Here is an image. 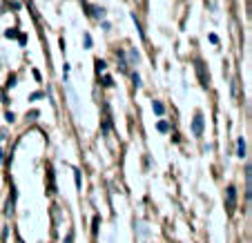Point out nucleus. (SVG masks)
Instances as JSON below:
<instances>
[{
  "label": "nucleus",
  "mask_w": 252,
  "mask_h": 243,
  "mask_svg": "<svg viewBox=\"0 0 252 243\" xmlns=\"http://www.w3.org/2000/svg\"><path fill=\"white\" fill-rule=\"evenodd\" d=\"M192 134H194V136H201V134H203V116L201 114H196L194 121H192Z\"/></svg>",
  "instance_id": "f257e3e1"
},
{
  "label": "nucleus",
  "mask_w": 252,
  "mask_h": 243,
  "mask_svg": "<svg viewBox=\"0 0 252 243\" xmlns=\"http://www.w3.org/2000/svg\"><path fill=\"white\" fill-rule=\"evenodd\" d=\"M237 154H239V156H246V143H243V138H239V141H237Z\"/></svg>",
  "instance_id": "f03ea898"
},
{
  "label": "nucleus",
  "mask_w": 252,
  "mask_h": 243,
  "mask_svg": "<svg viewBox=\"0 0 252 243\" xmlns=\"http://www.w3.org/2000/svg\"><path fill=\"white\" fill-rule=\"evenodd\" d=\"M152 110H154V114H158V116H161L163 112H165V107H163L161 103H158V100H154V103H152Z\"/></svg>",
  "instance_id": "7ed1b4c3"
},
{
  "label": "nucleus",
  "mask_w": 252,
  "mask_h": 243,
  "mask_svg": "<svg viewBox=\"0 0 252 243\" xmlns=\"http://www.w3.org/2000/svg\"><path fill=\"white\" fill-rule=\"evenodd\" d=\"M96 72H98V74L105 72V62L103 61H96Z\"/></svg>",
  "instance_id": "20e7f679"
},
{
  "label": "nucleus",
  "mask_w": 252,
  "mask_h": 243,
  "mask_svg": "<svg viewBox=\"0 0 252 243\" xmlns=\"http://www.w3.org/2000/svg\"><path fill=\"white\" fill-rule=\"evenodd\" d=\"M167 129H170V125H167L165 121H161V123H158V132H167Z\"/></svg>",
  "instance_id": "39448f33"
},
{
  "label": "nucleus",
  "mask_w": 252,
  "mask_h": 243,
  "mask_svg": "<svg viewBox=\"0 0 252 243\" xmlns=\"http://www.w3.org/2000/svg\"><path fill=\"white\" fill-rule=\"evenodd\" d=\"M74 177H76V187L81 190V172L78 170H74Z\"/></svg>",
  "instance_id": "423d86ee"
},
{
  "label": "nucleus",
  "mask_w": 252,
  "mask_h": 243,
  "mask_svg": "<svg viewBox=\"0 0 252 243\" xmlns=\"http://www.w3.org/2000/svg\"><path fill=\"white\" fill-rule=\"evenodd\" d=\"M85 47H87V49L92 47V36H90V33H85Z\"/></svg>",
  "instance_id": "0eeeda50"
},
{
  "label": "nucleus",
  "mask_w": 252,
  "mask_h": 243,
  "mask_svg": "<svg viewBox=\"0 0 252 243\" xmlns=\"http://www.w3.org/2000/svg\"><path fill=\"white\" fill-rule=\"evenodd\" d=\"M71 239H74V234L69 232V234H67V241H65V243H71Z\"/></svg>",
  "instance_id": "6e6552de"
}]
</instances>
